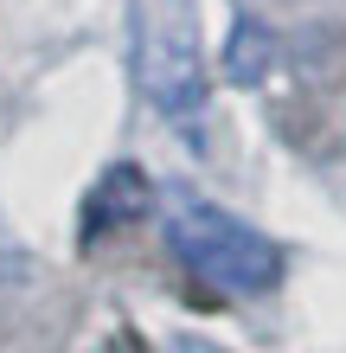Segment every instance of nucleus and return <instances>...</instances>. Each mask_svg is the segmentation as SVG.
Returning <instances> with one entry per match:
<instances>
[{
    "instance_id": "nucleus-1",
    "label": "nucleus",
    "mask_w": 346,
    "mask_h": 353,
    "mask_svg": "<svg viewBox=\"0 0 346 353\" xmlns=\"http://www.w3.org/2000/svg\"><path fill=\"white\" fill-rule=\"evenodd\" d=\"M160 232H167L173 257L193 270L199 283L212 289H231V296H263V289L282 283V251L257 225H244L237 212L212 199H193V193H173L167 212H160Z\"/></svg>"
},
{
    "instance_id": "nucleus-2",
    "label": "nucleus",
    "mask_w": 346,
    "mask_h": 353,
    "mask_svg": "<svg viewBox=\"0 0 346 353\" xmlns=\"http://www.w3.org/2000/svg\"><path fill=\"white\" fill-rule=\"evenodd\" d=\"M135 32V84L160 116L206 110V39H199V0H129Z\"/></svg>"
},
{
    "instance_id": "nucleus-3",
    "label": "nucleus",
    "mask_w": 346,
    "mask_h": 353,
    "mask_svg": "<svg viewBox=\"0 0 346 353\" xmlns=\"http://www.w3.org/2000/svg\"><path fill=\"white\" fill-rule=\"evenodd\" d=\"M270 32H263V19H237V32H231V77L237 84H257L263 71H270Z\"/></svg>"
},
{
    "instance_id": "nucleus-4",
    "label": "nucleus",
    "mask_w": 346,
    "mask_h": 353,
    "mask_svg": "<svg viewBox=\"0 0 346 353\" xmlns=\"http://www.w3.org/2000/svg\"><path fill=\"white\" fill-rule=\"evenodd\" d=\"M167 353H225V347H212V341H199V334H173Z\"/></svg>"
}]
</instances>
